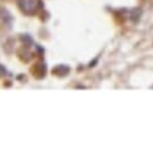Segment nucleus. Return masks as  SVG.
I'll use <instances>...</instances> for the list:
<instances>
[{
  "label": "nucleus",
  "mask_w": 153,
  "mask_h": 153,
  "mask_svg": "<svg viewBox=\"0 0 153 153\" xmlns=\"http://www.w3.org/2000/svg\"><path fill=\"white\" fill-rule=\"evenodd\" d=\"M20 7L24 13L33 14L40 7V0H20Z\"/></svg>",
  "instance_id": "nucleus-1"
}]
</instances>
